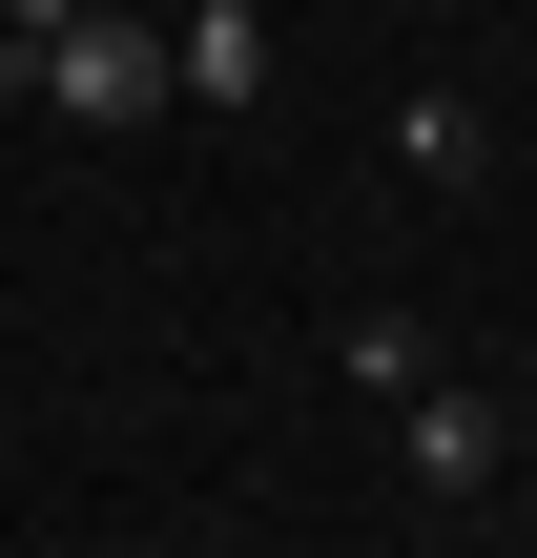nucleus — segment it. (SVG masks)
<instances>
[{
  "instance_id": "nucleus-1",
  "label": "nucleus",
  "mask_w": 537,
  "mask_h": 558,
  "mask_svg": "<svg viewBox=\"0 0 537 558\" xmlns=\"http://www.w3.org/2000/svg\"><path fill=\"white\" fill-rule=\"evenodd\" d=\"M21 104H62L83 145H124V124H166V21H124V0H83L62 41H21Z\"/></svg>"
},
{
  "instance_id": "nucleus-2",
  "label": "nucleus",
  "mask_w": 537,
  "mask_h": 558,
  "mask_svg": "<svg viewBox=\"0 0 537 558\" xmlns=\"http://www.w3.org/2000/svg\"><path fill=\"white\" fill-rule=\"evenodd\" d=\"M393 435H414V497H497V476H517L497 393H455V373H414V393H393Z\"/></svg>"
},
{
  "instance_id": "nucleus-3",
  "label": "nucleus",
  "mask_w": 537,
  "mask_h": 558,
  "mask_svg": "<svg viewBox=\"0 0 537 558\" xmlns=\"http://www.w3.org/2000/svg\"><path fill=\"white\" fill-rule=\"evenodd\" d=\"M166 104H269V0H166Z\"/></svg>"
},
{
  "instance_id": "nucleus-4",
  "label": "nucleus",
  "mask_w": 537,
  "mask_h": 558,
  "mask_svg": "<svg viewBox=\"0 0 537 558\" xmlns=\"http://www.w3.org/2000/svg\"><path fill=\"white\" fill-rule=\"evenodd\" d=\"M393 166H414V186H476V166H497V124H476L455 83H414V104H393Z\"/></svg>"
},
{
  "instance_id": "nucleus-5",
  "label": "nucleus",
  "mask_w": 537,
  "mask_h": 558,
  "mask_svg": "<svg viewBox=\"0 0 537 558\" xmlns=\"http://www.w3.org/2000/svg\"><path fill=\"white\" fill-rule=\"evenodd\" d=\"M331 352H352V393H414V373H435V331H414V311H352Z\"/></svg>"
},
{
  "instance_id": "nucleus-6",
  "label": "nucleus",
  "mask_w": 537,
  "mask_h": 558,
  "mask_svg": "<svg viewBox=\"0 0 537 558\" xmlns=\"http://www.w3.org/2000/svg\"><path fill=\"white\" fill-rule=\"evenodd\" d=\"M62 21H83V0H0V83H21V41H62Z\"/></svg>"
}]
</instances>
